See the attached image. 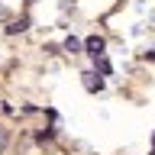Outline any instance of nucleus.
Here are the masks:
<instances>
[{
  "label": "nucleus",
  "mask_w": 155,
  "mask_h": 155,
  "mask_svg": "<svg viewBox=\"0 0 155 155\" xmlns=\"http://www.w3.org/2000/svg\"><path fill=\"white\" fill-rule=\"evenodd\" d=\"M84 48H87V55L100 58V55H104V39H100V36H91V39L84 42Z\"/></svg>",
  "instance_id": "nucleus-1"
},
{
  "label": "nucleus",
  "mask_w": 155,
  "mask_h": 155,
  "mask_svg": "<svg viewBox=\"0 0 155 155\" xmlns=\"http://www.w3.org/2000/svg\"><path fill=\"white\" fill-rule=\"evenodd\" d=\"M84 87H87V91H100V87H104V81L91 71V74H84Z\"/></svg>",
  "instance_id": "nucleus-2"
},
{
  "label": "nucleus",
  "mask_w": 155,
  "mask_h": 155,
  "mask_svg": "<svg viewBox=\"0 0 155 155\" xmlns=\"http://www.w3.org/2000/svg\"><path fill=\"white\" fill-rule=\"evenodd\" d=\"M29 26V19L23 16V19H16V23H13V26H10V32H23V29Z\"/></svg>",
  "instance_id": "nucleus-3"
},
{
  "label": "nucleus",
  "mask_w": 155,
  "mask_h": 155,
  "mask_svg": "<svg viewBox=\"0 0 155 155\" xmlns=\"http://www.w3.org/2000/svg\"><path fill=\"white\" fill-rule=\"evenodd\" d=\"M7 142H10V133H7V129H3V126H0V152L7 149Z\"/></svg>",
  "instance_id": "nucleus-4"
},
{
  "label": "nucleus",
  "mask_w": 155,
  "mask_h": 155,
  "mask_svg": "<svg viewBox=\"0 0 155 155\" xmlns=\"http://www.w3.org/2000/svg\"><path fill=\"white\" fill-rule=\"evenodd\" d=\"M65 48H68V52H78V48H81V42H78V39H65Z\"/></svg>",
  "instance_id": "nucleus-5"
},
{
  "label": "nucleus",
  "mask_w": 155,
  "mask_h": 155,
  "mask_svg": "<svg viewBox=\"0 0 155 155\" xmlns=\"http://www.w3.org/2000/svg\"><path fill=\"white\" fill-rule=\"evenodd\" d=\"M10 16V13H7V7H0V19H7Z\"/></svg>",
  "instance_id": "nucleus-6"
},
{
  "label": "nucleus",
  "mask_w": 155,
  "mask_h": 155,
  "mask_svg": "<svg viewBox=\"0 0 155 155\" xmlns=\"http://www.w3.org/2000/svg\"><path fill=\"white\" fill-rule=\"evenodd\" d=\"M26 3H36V0H26Z\"/></svg>",
  "instance_id": "nucleus-7"
},
{
  "label": "nucleus",
  "mask_w": 155,
  "mask_h": 155,
  "mask_svg": "<svg viewBox=\"0 0 155 155\" xmlns=\"http://www.w3.org/2000/svg\"><path fill=\"white\" fill-rule=\"evenodd\" d=\"M152 145H155V136H152Z\"/></svg>",
  "instance_id": "nucleus-8"
}]
</instances>
